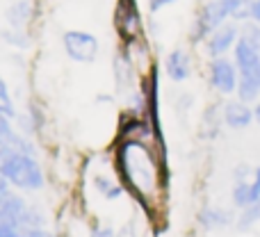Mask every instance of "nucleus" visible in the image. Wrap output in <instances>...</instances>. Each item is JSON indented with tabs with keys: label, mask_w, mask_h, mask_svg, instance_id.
<instances>
[{
	"label": "nucleus",
	"mask_w": 260,
	"mask_h": 237,
	"mask_svg": "<svg viewBox=\"0 0 260 237\" xmlns=\"http://www.w3.org/2000/svg\"><path fill=\"white\" fill-rule=\"evenodd\" d=\"M114 162L121 180L126 183V189L139 201L148 196V192L160 183L169 180L167 144H157L155 139H117Z\"/></svg>",
	"instance_id": "nucleus-1"
},
{
	"label": "nucleus",
	"mask_w": 260,
	"mask_h": 237,
	"mask_svg": "<svg viewBox=\"0 0 260 237\" xmlns=\"http://www.w3.org/2000/svg\"><path fill=\"white\" fill-rule=\"evenodd\" d=\"M0 174L12 183L14 189L21 192H39L46 185L35 146L30 139L21 137L18 132L0 146Z\"/></svg>",
	"instance_id": "nucleus-2"
},
{
	"label": "nucleus",
	"mask_w": 260,
	"mask_h": 237,
	"mask_svg": "<svg viewBox=\"0 0 260 237\" xmlns=\"http://www.w3.org/2000/svg\"><path fill=\"white\" fill-rule=\"evenodd\" d=\"M231 201H233V206L238 210L260 201V166H253V164L235 166Z\"/></svg>",
	"instance_id": "nucleus-3"
},
{
	"label": "nucleus",
	"mask_w": 260,
	"mask_h": 237,
	"mask_svg": "<svg viewBox=\"0 0 260 237\" xmlns=\"http://www.w3.org/2000/svg\"><path fill=\"white\" fill-rule=\"evenodd\" d=\"M62 46L67 57L78 64H91L101 55V41L87 30H67L62 35Z\"/></svg>",
	"instance_id": "nucleus-4"
},
{
	"label": "nucleus",
	"mask_w": 260,
	"mask_h": 237,
	"mask_svg": "<svg viewBox=\"0 0 260 237\" xmlns=\"http://www.w3.org/2000/svg\"><path fill=\"white\" fill-rule=\"evenodd\" d=\"M114 27L123 44L144 37V18L137 0H117L114 7Z\"/></svg>",
	"instance_id": "nucleus-5"
},
{
	"label": "nucleus",
	"mask_w": 260,
	"mask_h": 237,
	"mask_svg": "<svg viewBox=\"0 0 260 237\" xmlns=\"http://www.w3.org/2000/svg\"><path fill=\"white\" fill-rule=\"evenodd\" d=\"M208 82L210 87L221 96H235L240 85V69L233 59L226 57H215L208 64Z\"/></svg>",
	"instance_id": "nucleus-6"
},
{
	"label": "nucleus",
	"mask_w": 260,
	"mask_h": 237,
	"mask_svg": "<svg viewBox=\"0 0 260 237\" xmlns=\"http://www.w3.org/2000/svg\"><path fill=\"white\" fill-rule=\"evenodd\" d=\"M229 21L231 16L224 0H208L197 14V21L192 27V41H206L217 27Z\"/></svg>",
	"instance_id": "nucleus-7"
},
{
	"label": "nucleus",
	"mask_w": 260,
	"mask_h": 237,
	"mask_svg": "<svg viewBox=\"0 0 260 237\" xmlns=\"http://www.w3.org/2000/svg\"><path fill=\"white\" fill-rule=\"evenodd\" d=\"M238 39H240V23L229 21V23L217 27V30L203 41V46H206V53L210 59L226 57L229 53H233Z\"/></svg>",
	"instance_id": "nucleus-8"
},
{
	"label": "nucleus",
	"mask_w": 260,
	"mask_h": 237,
	"mask_svg": "<svg viewBox=\"0 0 260 237\" xmlns=\"http://www.w3.org/2000/svg\"><path fill=\"white\" fill-rule=\"evenodd\" d=\"M221 117H224V125L229 130H247L251 123H256L253 105L240 100L238 96L221 105Z\"/></svg>",
	"instance_id": "nucleus-9"
},
{
	"label": "nucleus",
	"mask_w": 260,
	"mask_h": 237,
	"mask_svg": "<svg viewBox=\"0 0 260 237\" xmlns=\"http://www.w3.org/2000/svg\"><path fill=\"white\" fill-rule=\"evenodd\" d=\"M114 82H117V91L119 94H126L135 87V80H137V64H135V57L128 48H121L117 55H114Z\"/></svg>",
	"instance_id": "nucleus-10"
},
{
	"label": "nucleus",
	"mask_w": 260,
	"mask_h": 237,
	"mask_svg": "<svg viewBox=\"0 0 260 237\" xmlns=\"http://www.w3.org/2000/svg\"><path fill=\"white\" fill-rule=\"evenodd\" d=\"M165 76L171 82L180 85V82L192 78V57L187 50L183 48H174L169 55L165 57Z\"/></svg>",
	"instance_id": "nucleus-11"
},
{
	"label": "nucleus",
	"mask_w": 260,
	"mask_h": 237,
	"mask_svg": "<svg viewBox=\"0 0 260 237\" xmlns=\"http://www.w3.org/2000/svg\"><path fill=\"white\" fill-rule=\"evenodd\" d=\"M233 62L238 64L240 73L260 66V48L258 46H253L251 41L244 39V37L240 35L238 44H235V48H233Z\"/></svg>",
	"instance_id": "nucleus-12"
},
{
	"label": "nucleus",
	"mask_w": 260,
	"mask_h": 237,
	"mask_svg": "<svg viewBox=\"0 0 260 237\" xmlns=\"http://www.w3.org/2000/svg\"><path fill=\"white\" fill-rule=\"evenodd\" d=\"M235 96L249 105H253L260 98V66L240 73V85H238V94Z\"/></svg>",
	"instance_id": "nucleus-13"
},
{
	"label": "nucleus",
	"mask_w": 260,
	"mask_h": 237,
	"mask_svg": "<svg viewBox=\"0 0 260 237\" xmlns=\"http://www.w3.org/2000/svg\"><path fill=\"white\" fill-rule=\"evenodd\" d=\"M235 219H238V217L231 210H224V208H203V210L199 212V224L206 230L229 228L231 224H235Z\"/></svg>",
	"instance_id": "nucleus-14"
},
{
	"label": "nucleus",
	"mask_w": 260,
	"mask_h": 237,
	"mask_svg": "<svg viewBox=\"0 0 260 237\" xmlns=\"http://www.w3.org/2000/svg\"><path fill=\"white\" fill-rule=\"evenodd\" d=\"M5 18L14 30H25V25L32 21V3L30 0H16L14 5L7 7Z\"/></svg>",
	"instance_id": "nucleus-15"
},
{
	"label": "nucleus",
	"mask_w": 260,
	"mask_h": 237,
	"mask_svg": "<svg viewBox=\"0 0 260 237\" xmlns=\"http://www.w3.org/2000/svg\"><path fill=\"white\" fill-rule=\"evenodd\" d=\"M224 125V117H221V108L219 105H210L203 114V134L208 139H215L219 134V128Z\"/></svg>",
	"instance_id": "nucleus-16"
},
{
	"label": "nucleus",
	"mask_w": 260,
	"mask_h": 237,
	"mask_svg": "<svg viewBox=\"0 0 260 237\" xmlns=\"http://www.w3.org/2000/svg\"><path fill=\"white\" fill-rule=\"evenodd\" d=\"M224 3H226V9H229L231 21L240 23V25L251 21V3L253 0H224Z\"/></svg>",
	"instance_id": "nucleus-17"
},
{
	"label": "nucleus",
	"mask_w": 260,
	"mask_h": 237,
	"mask_svg": "<svg viewBox=\"0 0 260 237\" xmlns=\"http://www.w3.org/2000/svg\"><path fill=\"white\" fill-rule=\"evenodd\" d=\"M256 224H260V201L251 203V206L242 208L238 215V219H235V228L238 230H249L253 228Z\"/></svg>",
	"instance_id": "nucleus-18"
},
{
	"label": "nucleus",
	"mask_w": 260,
	"mask_h": 237,
	"mask_svg": "<svg viewBox=\"0 0 260 237\" xmlns=\"http://www.w3.org/2000/svg\"><path fill=\"white\" fill-rule=\"evenodd\" d=\"M94 187L99 189L105 198H110V201H114V198H119L123 194V185L114 183L108 176H94Z\"/></svg>",
	"instance_id": "nucleus-19"
},
{
	"label": "nucleus",
	"mask_w": 260,
	"mask_h": 237,
	"mask_svg": "<svg viewBox=\"0 0 260 237\" xmlns=\"http://www.w3.org/2000/svg\"><path fill=\"white\" fill-rule=\"evenodd\" d=\"M0 114H5V117H9V119H16L14 98H12V94H9L7 82H5L3 78H0Z\"/></svg>",
	"instance_id": "nucleus-20"
},
{
	"label": "nucleus",
	"mask_w": 260,
	"mask_h": 237,
	"mask_svg": "<svg viewBox=\"0 0 260 237\" xmlns=\"http://www.w3.org/2000/svg\"><path fill=\"white\" fill-rule=\"evenodd\" d=\"M0 237H23L21 221L9 219V217H0Z\"/></svg>",
	"instance_id": "nucleus-21"
},
{
	"label": "nucleus",
	"mask_w": 260,
	"mask_h": 237,
	"mask_svg": "<svg viewBox=\"0 0 260 237\" xmlns=\"http://www.w3.org/2000/svg\"><path fill=\"white\" fill-rule=\"evenodd\" d=\"M3 39L7 41L9 46H16V48H27V44H30V37H27L25 30H5L3 32Z\"/></svg>",
	"instance_id": "nucleus-22"
},
{
	"label": "nucleus",
	"mask_w": 260,
	"mask_h": 237,
	"mask_svg": "<svg viewBox=\"0 0 260 237\" xmlns=\"http://www.w3.org/2000/svg\"><path fill=\"white\" fill-rule=\"evenodd\" d=\"M240 35L244 37V39H249L253 46H258L260 48V23L256 21H247L240 25Z\"/></svg>",
	"instance_id": "nucleus-23"
},
{
	"label": "nucleus",
	"mask_w": 260,
	"mask_h": 237,
	"mask_svg": "<svg viewBox=\"0 0 260 237\" xmlns=\"http://www.w3.org/2000/svg\"><path fill=\"white\" fill-rule=\"evenodd\" d=\"M14 134H16V130H14V125H12V119L5 117V114H0V146L7 144Z\"/></svg>",
	"instance_id": "nucleus-24"
},
{
	"label": "nucleus",
	"mask_w": 260,
	"mask_h": 237,
	"mask_svg": "<svg viewBox=\"0 0 260 237\" xmlns=\"http://www.w3.org/2000/svg\"><path fill=\"white\" fill-rule=\"evenodd\" d=\"M14 194V187H12V183H9L7 178H5L3 174H0V206H3L5 201H7L9 196Z\"/></svg>",
	"instance_id": "nucleus-25"
},
{
	"label": "nucleus",
	"mask_w": 260,
	"mask_h": 237,
	"mask_svg": "<svg viewBox=\"0 0 260 237\" xmlns=\"http://www.w3.org/2000/svg\"><path fill=\"white\" fill-rule=\"evenodd\" d=\"M23 237H57V235L50 233V230L44 228V226H39V228H27V230H23Z\"/></svg>",
	"instance_id": "nucleus-26"
},
{
	"label": "nucleus",
	"mask_w": 260,
	"mask_h": 237,
	"mask_svg": "<svg viewBox=\"0 0 260 237\" xmlns=\"http://www.w3.org/2000/svg\"><path fill=\"white\" fill-rule=\"evenodd\" d=\"M174 3H178V0H148V9L155 14V12H160L162 7H167V5H174Z\"/></svg>",
	"instance_id": "nucleus-27"
},
{
	"label": "nucleus",
	"mask_w": 260,
	"mask_h": 237,
	"mask_svg": "<svg viewBox=\"0 0 260 237\" xmlns=\"http://www.w3.org/2000/svg\"><path fill=\"white\" fill-rule=\"evenodd\" d=\"M89 237H119V235L114 233L112 228H94Z\"/></svg>",
	"instance_id": "nucleus-28"
},
{
	"label": "nucleus",
	"mask_w": 260,
	"mask_h": 237,
	"mask_svg": "<svg viewBox=\"0 0 260 237\" xmlns=\"http://www.w3.org/2000/svg\"><path fill=\"white\" fill-rule=\"evenodd\" d=\"M251 21L260 23V0H253L251 3Z\"/></svg>",
	"instance_id": "nucleus-29"
},
{
	"label": "nucleus",
	"mask_w": 260,
	"mask_h": 237,
	"mask_svg": "<svg viewBox=\"0 0 260 237\" xmlns=\"http://www.w3.org/2000/svg\"><path fill=\"white\" fill-rule=\"evenodd\" d=\"M253 114H256V123L260 125V98L253 103Z\"/></svg>",
	"instance_id": "nucleus-30"
}]
</instances>
